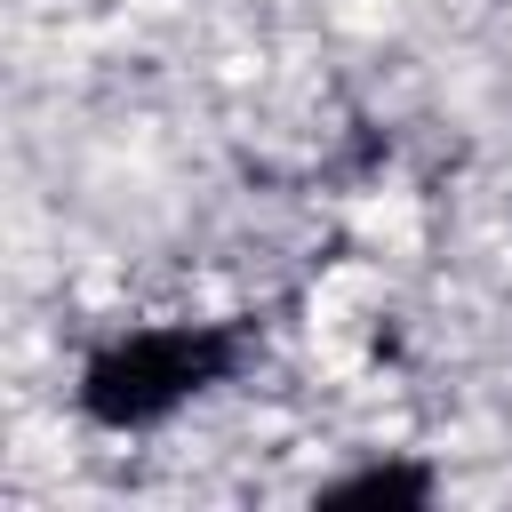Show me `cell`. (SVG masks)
I'll return each mask as SVG.
<instances>
[{
  "instance_id": "1",
  "label": "cell",
  "mask_w": 512,
  "mask_h": 512,
  "mask_svg": "<svg viewBox=\"0 0 512 512\" xmlns=\"http://www.w3.org/2000/svg\"><path fill=\"white\" fill-rule=\"evenodd\" d=\"M248 360V328H136L104 352H88L80 368V408L104 432H152L168 424L192 392L224 384Z\"/></svg>"
},
{
  "instance_id": "2",
  "label": "cell",
  "mask_w": 512,
  "mask_h": 512,
  "mask_svg": "<svg viewBox=\"0 0 512 512\" xmlns=\"http://www.w3.org/2000/svg\"><path fill=\"white\" fill-rule=\"evenodd\" d=\"M320 504H392V512H416V504H432V472L424 464H368V472L320 488Z\"/></svg>"
}]
</instances>
